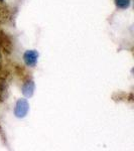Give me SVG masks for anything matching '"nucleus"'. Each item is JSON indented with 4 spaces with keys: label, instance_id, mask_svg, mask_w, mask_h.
I'll list each match as a JSON object with an SVG mask.
<instances>
[{
    "label": "nucleus",
    "instance_id": "1",
    "mask_svg": "<svg viewBox=\"0 0 134 151\" xmlns=\"http://www.w3.org/2000/svg\"><path fill=\"white\" fill-rule=\"evenodd\" d=\"M29 104L25 99H19L15 104L14 108V115L17 118H24L28 113Z\"/></svg>",
    "mask_w": 134,
    "mask_h": 151
},
{
    "label": "nucleus",
    "instance_id": "2",
    "mask_svg": "<svg viewBox=\"0 0 134 151\" xmlns=\"http://www.w3.org/2000/svg\"><path fill=\"white\" fill-rule=\"evenodd\" d=\"M37 58H38V52L35 50H26L23 55V60L25 63V65L31 68L35 67L36 63H37Z\"/></svg>",
    "mask_w": 134,
    "mask_h": 151
},
{
    "label": "nucleus",
    "instance_id": "3",
    "mask_svg": "<svg viewBox=\"0 0 134 151\" xmlns=\"http://www.w3.org/2000/svg\"><path fill=\"white\" fill-rule=\"evenodd\" d=\"M35 82L27 81L24 83L22 86V94L26 98H30V97H32L33 93H35Z\"/></svg>",
    "mask_w": 134,
    "mask_h": 151
},
{
    "label": "nucleus",
    "instance_id": "4",
    "mask_svg": "<svg viewBox=\"0 0 134 151\" xmlns=\"http://www.w3.org/2000/svg\"><path fill=\"white\" fill-rule=\"evenodd\" d=\"M131 0H115V4L118 8L120 9H126L130 6Z\"/></svg>",
    "mask_w": 134,
    "mask_h": 151
},
{
    "label": "nucleus",
    "instance_id": "5",
    "mask_svg": "<svg viewBox=\"0 0 134 151\" xmlns=\"http://www.w3.org/2000/svg\"><path fill=\"white\" fill-rule=\"evenodd\" d=\"M0 62H1V57H0Z\"/></svg>",
    "mask_w": 134,
    "mask_h": 151
}]
</instances>
